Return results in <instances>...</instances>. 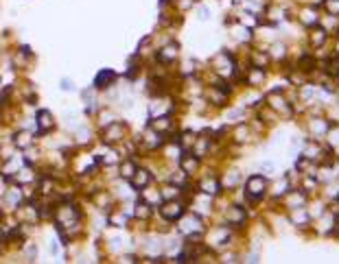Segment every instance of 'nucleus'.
<instances>
[{"label": "nucleus", "instance_id": "obj_1", "mask_svg": "<svg viewBox=\"0 0 339 264\" xmlns=\"http://www.w3.org/2000/svg\"><path fill=\"white\" fill-rule=\"evenodd\" d=\"M248 197L252 199V201H256V199H261L263 194H265V190H267V179L263 175H254V177H250V181H248Z\"/></svg>", "mask_w": 339, "mask_h": 264}, {"label": "nucleus", "instance_id": "obj_2", "mask_svg": "<svg viewBox=\"0 0 339 264\" xmlns=\"http://www.w3.org/2000/svg\"><path fill=\"white\" fill-rule=\"evenodd\" d=\"M182 214H184V208H182L180 201H169V203L162 208V216L166 221H177Z\"/></svg>", "mask_w": 339, "mask_h": 264}, {"label": "nucleus", "instance_id": "obj_3", "mask_svg": "<svg viewBox=\"0 0 339 264\" xmlns=\"http://www.w3.org/2000/svg\"><path fill=\"white\" fill-rule=\"evenodd\" d=\"M182 232L186 234V236H193V234H202V232H204L202 219H199V216H188V225H184Z\"/></svg>", "mask_w": 339, "mask_h": 264}, {"label": "nucleus", "instance_id": "obj_4", "mask_svg": "<svg viewBox=\"0 0 339 264\" xmlns=\"http://www.w3.org/2000/svg\"><path fill=\"white\" fill-rule=\"evenodd\" d=\"M149 181H151V175H149V170H136L134 175H131V186L134 188H147Z\"/></svg>", "mask_w": 339, "mask_h": 264}, {"label": "nucleus", "instance_id": "obj_5", "mask_svg": "<svg viewBox=\"0 0 339 264\" xmlns=\"http://www.w3.org/2000/svg\"><path fill=\"white\" fill-rule=\"evenodd\" d=\"M114 79H116V74H114L112 70H101L99 74H96V88H107Z\"/></svg>", "mask_w": 339, "mask_h": 264}, {"label": "nucleus", "instance_id": "obj_6", "mask_svg": "<svg viewBox=\"0 0 339 264\" xmlns=\"http://www.w3.org/2000/svg\"><path fill=\"white\" fill-rule=\"evenodd\" d=\"M37 125H39V129H42V131H50V129H53V116H50V114L48 112H39L37 114Z\"/></svg>", "mask_w": 339, "mask_h": 264}, {"label": "nucleus", "instance_id": "obj_7", "mask_svg": "<svg viewBox=\"0 0 339 264\" xmlns=\"http://www.w3.org/2000/svg\"><path fill=\"white\" fill-rule=\"evenodd\" d=\"M228 221L234 223V225H241V223H245V212L241 208H230L228 212Z\"/></svg>", "mask_w": 339, "mask_h": 264}, {"label": "nucleus", "instance_id": "obj_8", "mask_svg": "<svg viewBox=\"0 0 339 264\" xmlns=\"http://www.w3.org/2000/svg\"><path fill=\"white\" fill-rule=\"evenodd\" d=\"M33 142V135L28 133V131H20L18 135H15V140H13V144L18 146V148H26L28 144Z\"/></svg>", "mask_w": 339, "mask_h": 264}, {"label": "nucleus", "instance_id": "obj_9", "mask_svg": "<svg viewBox=\"0 0 339 264\" xmlns=\"http://www.w3.org/2000/svg\"><path fill=\"white\" fill-rule=\"evenodd\" d=\"M291 221H294L298 227H302V225H307V223H309V214L302 208H296L294 214H291Z\"/></svg>", "mask_w": 339, "mask_h": 264}, {"label": "nucleus", "instance_id": "obj_10", "mask_svg": "<svg viewBox=\"0 0 339 264\" xmlns=\"http://www.w3.org/2000/svg\"><path fill=\"white\" fill-rule=\"evenodd\" d=\"M197 166H199V159H197V155H195V157H186L182 162V168L186 170V175H193L195 170H197Z\"/></svg>", "mask_w": 339, "mask_h": 264}, {"label": "nucleus", "instance_id": "obj_11", "mask_svg": "<svg viewBox=\"0 0 339 264\" xmlns=\"http://www.w3.org/2000/svg\"><path fill=\"white\" fill-rule=\"evenodd\" d=\"M320 146L315 144V142H307V146H304V155H307V159H318L320 157Z\"/></svg>", "mask_w": 339, "mask_h": 264}, {"label": "nucleus", "instance_id": "obj_12", "mask_svg": "<svg viewBox=\"0 0 339 264\" xmlns=\"http://www.w3.org/2000/svg\"><path fill=\"white\" fill-rule=\"evenodd\" d=\"M202 188L208 194H215V192H219V181L217 179H206L204 183H202Z\"/></svg>", "mask_w": 339, "mask_h": 264}, {"label": "nucleus", "instance_id": "obj_13", "mask_svg": "<svg viewBox=\"0 0 339 264\" xmlns=\"http://www.w3.org/2000/svg\"><path fill=\"white\" fill-rule=\"evenodd\" d=\"M175 55H177V48H175V46H169V48H164L162 53H160V59H162V61H173Z\"/></svg>", "mask_w": 339, "mask_h": 264}, {"label": "nucleus", "instance_id": "obj_14", "mask_svg": "<svg viewBox=\"0 0 339 264\" xmlns=\"http://www.w3.org/2000/svg\"><path fill=\"white\" fill-rule=\"evenodd\" d=\"M263 79H265V72H263V68H252V72H250V83H261Z\"/></svg>", "mask_w": 339, "mask_h": 264}, {"label": "nucleus", "instance_id": "obj_15", "mask_svg": "<svg viewBox=\"0 0 339 264\" xmlns=\"http://www.w3.org/2000/svg\"><path fill=\"white\" fill-rule=\"evenodd\" d=\"M324 9L331 15H339V0H324Z\"/></svg>", "mask_w": 339, "mask_h": 264}, {"label": "nucleus", "instance_id": "obj_16", "mask_svg": "<svg viewBox=\"0 0 339 264\" xmlns=\"http://www.w3.org/2000/svg\"><path fill=\"white\" fill-rule=\"evenodd\" d=\"M311 39H313L315 46H320V44L326 39V31H324V28H322V31H320V28H315V31L311 33Z\"/></svg>", "mask_w": 339, "mask_h": 264}, {"label": "nucleus", "instance_id": "obj_17", "mask_svg": "<svg viewBox=\"0 0 339 264\" xmlns=\"http://www.w3.org/2000/svg\"><path fill=\"white\" fill-rule=\"evenodd\" d=\"M289 201H291V210H296V208H304V205H302V201H304V192H298L296 197H289Z\"/></svg>", "mask_w": 339, "mask_h": 264}, {"label": "nucleus", "instance_id": "obj_18", "mask_svg": "<svg viewBox=\"0 0 339 264\" xmlns=\"http://www.w3.org/2000/svg\"><path fill=\"white\" fill-rule=\"evenodd\" d=\"M166 127H171V120L166 118V116H162V118H158L156 123H153V129H158V131H162V129H166Z\"/></svg>", "mask_w": 339, "mask_h": 264}, {"label": "nucleus", "instance_id": "obj_19", "mask_svg": "<svg viewBox=\"0 0 339 264\" xmlns=\"http://www.w3.org/2000/svg\"><path fill=\"white\" fill-rule=\"evenodd\" d=\"M120 170H123V177H127V179H131V175L136 173V166L131 164V162H125V164H123V168H120Z\"/></svg>", "mask_w": 339, "mask_h": 264}, {"label": "nucleus", "instance_id": "obj_20", "mask_svg": "<svg viewBox=\"0 0 339 264\" xmlns=\"http://www.w3.org/2000/svg\"><path fill=\"white\" fill-rule=\"evenodd\" d=\"M162 197H164V199H175V197H177V188H175V186H171V188H164Z\"/></svg>", "mask_w": 339, "mask_h": 264}, {"label": "nucleus", "instance_id": "obj_21", "mask_svg": "<svg viewBox=\"0 0 339 264\" xmlns=\"http://www.w3.org/2000/svg\"><path fill=\"white\" fill-rule=\"evenodd\" d=\"M140 219H145V216H149V210H147V205H138V212H136Z\"/></svg>", "mask_w": 339, "mask_h": 264}, {"label": "nucleus", "instance_id": "obj_22", "mask_svg": "<svg viewBox=\"0 0 339 264\" xmlns=\"http://www.w3.org/2000/svg\"><path fill=\"white\" fill-rule=\"evenodd\" d=\"M283 50H285V46H280V44H278V46H274V53H272V55H276V57H283V55H285Z\"/></svg>", "mask_w": 339, "mask_h": 264}]
</instances>
